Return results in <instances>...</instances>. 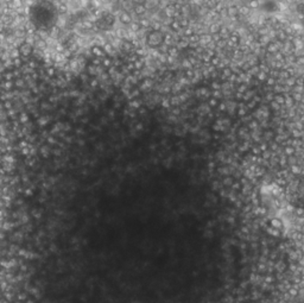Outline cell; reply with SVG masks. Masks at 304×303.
Returning <instances> with one entry per match:
<instances>
[{"instance_id": "4fadbf2b", "label": "cell", "mask_w": 304, "mask_h": 303, "mask_svg": "<svg viewBox=\"0 0 304 303\" xmlns=\"http://www.w3.org/2000/svg\"><path fill=\"white\" fill-rule=\"evenodd\" d=\"M82 25H83L86 29H92V28H93V24L90 23V22H88V20H83V22H82Z\"/></svg>"}, {"instance_id": "7c38bea8", "label": "cell", "mask_w": 304, "mask_h": 303, "mask_svg": "<svg viewBox=\"0 0 304 303\" xmlns=\"http://www.w3.org/2000/svg\"><path fill=\"white\" fill-rule=\"evenodd\" d=\"M25 64L27 65V67H29L30 69H35V68H36V67H37L36 61H33V59H29V61H27V62H26Z\"/></svg>"}, {"instance_id": "e0dca14e", "label": "cell", "mask_w": 304, "mask_h": 303, "mask_svg": "<svg viewBox=\"0 0 304 303\" xmlns=\"http://www.w3.org/2000/svg\"><path fill=\"white\" fill-rule=\"evenodd\" d=\"M93 63H94V64H99V63H100V61H99V59H94V61H93Z\"/></svg>"}, {"instance_id": "5b68a950", "label": "cell", "mask_w": 304, "mask_h": 303, "mask_svg": "<svg viewBox=\"0 0 304 303\" xmlns=\"http://www.w3.org/2000/svg\"><path fill=\"white\" fill-rule=\"evenodd\" d=\"M60 32H61V28H58V26L56 25V26H54L52 29H50L49 35H50L51 38H57V36L60 35Z\"/></svg>"}, {"instance_id": "d6986e66", "label": "cell", "mask_w": 304, "mask_h": 303, "mask_svg": "<svg viewBox=\"0 0 304 303\" xmlns=\"http://www.w3.org/2000/svg\"><path fill=\"white\" fill-rule=\"evenodd\" d=\"M92 86H93V87H95V86H96V81H92Z\"/></svg>"}, {"instance_id": "ba28073f", "label": "cell", "mask_w": 304, "mask_h": 303, "mask_svg": "<svg viewBox=\"0 0 304 303\" xmlns=\"http://www.w3.org/2000/svg\"><path fill=\"white\" fill-rule=\"evenodd\" d=\"M13 78H14V75H13L12 70H7L4 74V81H13Z\"/></svg>"}, {"instance_id": "ac0fdd59", "label": "cell", "mask_w": 304, "mask_h": 303, "mask_svg": "<svg viewBox=\"0 0 304 303\" xmlns=\"http://www.w3.org/2000/svg\"><path fill=\"white\" fill-rule=\"evenodd\" d=\"M2 108H4V104H2V102H0V111H1Z\"/></svg>"}, {"instance_id": "7a4b0ae2", "label": "cell", "mask_w": 304, "mask_h": 303, "mask_svg": "<svg viewBox=\"0 0 304 303\" xmlns=\"http://www.w3.org/2000/svg\"><path fill=\"white\" fill-rule=\"evenodd\" d=\"M51 59L54 61L55 63H62V62H64L67 58L64 57L63 53H52V57H51Z\"/></svg>"}, {"instance_id": "9c48e42d", "label": "cell", "mask_w": 304, "mask_h": 303, "mask_svg": "<svg viewBox=\"0 0 304 303\" xmlns=\"http://www.w3.org/2000/svg\"><path fill=\"white\" fill-rule=\"evenodd\" d=\"M58 12H60L61 14H64V13H67V12H68V6H67V4H64V3H61L60 6H58Z\"/></svg>"}, {"instance_id": "52a82bcc", "label": "cell", "mask_w": 304, "mask_h": 303, "mask_svg": "<svg viewBox=\"0 0 304 303\" xmlns=\"http://www.w3.org/2000/svg\"><path fill=\"white\" fill-rule=\"evenodd\" d=\"M47 76H49V77L56 76V68H55L54 65H49V67H47Z\"/></svg>"}, {"instance_id": "2e32d148", "label": "cell", "mask_w": 304, "mask_h": 303, "mask_svg": "<svg viewBox=\"0 0 304 303\" xmlns=\"http://www.w3.org/2000/svg\"><path fill=\"white\" fill-rule=\"evenodd\" d=\"M26 119H27L26 114H25V113H23V114L20 115V120H22V121H26Z\"/></svg>"}, {"instance_id": "30bf717a", "label": "cell", "mask_w": 304, "mask_h": 303, "mask_svg": "<svg viewBox=\"0 0 304 303\" xmlns=\"http://www.w3.org/2000/svg\"><path fill=\"white\" fill-rule=\"evenodd\" d=\"M25 84H26V83H25V80L24 78H22V77H20V78H17V80H16V83H14V86L18 87V88H23Z\"/></svg>"}, {"instance_id": "9a60e30c", "label": "cell", "mask_w": 304, "mask_h": 303, "mask_svg": "<svg viewBox=\"0 0 304 303\" xmlns=\"http://www.w3.org/2000/svg\"><path fill=\"white\" fill-rule=\"evenodd\" d=\"M56 101H57V98H56L55 95H51V96L49 98V102H50V104H54V102H56Z\"/></svg>"}, {"instance_id": "277c9868", "label": "cell", "mask_w": 304, "mask_h": 303, "mask_svg": "<svg viewBox=\"0 0 304 303\" xmlns=\"http://www.w3.org/2000/svg\"><path fill=\"white\" fill-rule=\"evenodd\" d=\"M8 55H10V58H18V57H20V53H19V49L18 48H12L11 50H10V53H8Z\"/></svg>"}, {"instance_id": "5bb4252c", "label": "cell", "mask_w": 304, "mask_h": 303, "mask_svg": "<svg viewBox=\"0 0 304 303\" xmlns=\"http://www.w3.org/2000/svg\"><path fill=\"white\" fill-rule=\"evenodd\" d=\"M4 107H5V108H7V109H8V108L11 109V108H12V102H11V101H8V100H6L5 102H4Z\"/></svg>"}, {"instance_id": "ffe728a7", "label": "cell", "mask_w": 304, "mask_h": 303, "mask_svg": "<svg viewBox=\"0 0 304 303\" xmlns=\"http://www.w3.org/2000/svg\"><path fill=\"white\" fill-rule=\"evenodd\" d=\"M0 18H1V16H0Z\"/></svg>"}, {"instance_id": "6da1fadb", "label": "cell", "mask_w": 304, "mask_h": 303, "mask_svg": "<svg viewBox=\"0 0 304 303\" xmlns=\"http://www.w3.org/2000/svg\"><path fill=\"white\" fill-rule=\"evenodd\" d=\"M33 47H36V49L38 50V51H45L47 48H48V41L39 37V38H37L36 39V43H35Z\"/></svg>"}, {"instance_id": "3957f363", "label": "cell", "mask_w": 304, "mask_h": 303, "mask_svg": "<svg viewBox=\"0 0 304 303\" xmlns=\"http://www.w3.org/2000/svg\"><path fill=\"white\" fill-rule=\"evenodd\" d=\"M0 87L5 92H11L14 87V83H13V81H4V82L0 83Z\"/></svg>"}, {"instance_id": "8992f818", "label": "cell", "mask_w": 304, "mask_h": 303, "mask_svg": "<svg viewBox=\"0 0 304 303\" xmlns=\"http://www.w3.org/2000/svg\"><path fill=\"white\" fill-rule=\"evenodd\" d=\"M23 6V0H11V7L13 10H19Z\"/></svg>"}, {"instance_id": "8fae6325", "label": "cell", "mask_w": 304, "mask_h": 303, "mask_svg": "<svg viewBox=\"0 0 304 303\" xmlns=\"http://www.w3.org/2000/svg\"><path fill=\"white\" fill-rule=\"evenodd\" d=\"M92 53H94L96 57H100V56H102V55H103V53L100 50V48H99V47H93V48H92Z\"/></svg>"}]
</instances>
